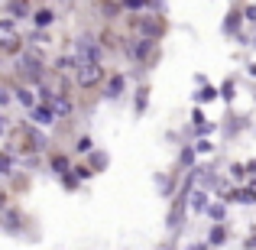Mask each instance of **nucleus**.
Wrapping results in <instances>:
<instances>
[{"label": "nucleus", "mask_w": 256, "mask_h": 250, "mask_svg": "<svg viewBox=\"0 0 256 250\" xmlns=\"http://www.w3.org/2000/svg\"><path fill=\"white\" fill-rule=\"evenodd\" d=\"M75 82L82 88H98L100 82H104V65H100V62H78Z\"/></svg>", "instance_id": "nucleus-1"}, {"label": "nucleus", "mask_w": 256, "mask_h": 250, "mask_svg": "<svg viewBox=\"0 0 256 250\" xmlns=\"http://www.w3.org/2000/svg\"><path fill=\"white\" fill-rule=\"evenodd\" d=\"M100 56H104L100 43H94L91 36H82V39H78V49H75V59H78V62H100Z\"/></svg>", "instance_id": "nucleus-2"}, {"label": "nucleus", "mask_w": 256, "mask_h": 250, "mask_svg": "<svg viewBox=\"0 0 256 250\" xmlns=\"http://www.w3.org/2000/svg\"><path fill=\"white\" fill-rule=\"evenodd\" d=\"M156 39H143V36H140V39H133V46H130V59H133V62H146V59H152V56H156Z\"/></svg>", "instance_id": "nucleus-3"}, {"label": "nucleus", "mask_w": 256, "mask_h": 250, "mask_svg": "<svg viewBox=\"0 0 256 250\" xmlns=\"http://www.w3.org/2000/svg\"><path fill=\"white\" fill-rule=\"evenodd\" d=\"M20 69H23V75H30V82L39 85V78H42V62H39V52L30 49V56L20 59Z\"/></svg>", "instance_id": "nucleus-4"}, {"label": "nucleus", "mask_w": 256, "mask_h": 250, "mask_svg": "<svg viewBox=\"0 0 256 250\" xmlns=\"http://www.w3.org/2000/svg\"><path fill=\"white\" fill-rule=\"evenodd\" d=\"M49 107H52V114H56V117H72V114H75V104H72L65 94H52Z\"/></svg>", "instance_id": "nucleus-5"}, {"label": "nucleus", "mask_w": 256, "mask_h": 250, "mask_svg": "<svg viewBox=\"0 0 256 250\" xmlns=\"http://www.w3.org/2000/svg\"><path fill=\"white\" fill-rule=\"evenodd\" d=\"M0 224H4V231H10V234H16L20 227H23V214L16 211V208H6L4 214H0Z\"/></svg>", "instance_id": "nucleus-6"}, {"label": "nucleus", "mask_w": 256, "mask_h": 250, "mask_svg": "<svg viewBox=\"0 0 256 250\" xmlns=\"http://www.w3.org/2000/svg\"><path fill=\"white\" fill-rule=\"evenodd\" d=\"M36 94H39V91H32V88H13V98H16L20 104L26 107V111H36V107H39Z\"/></svg>", "instance_id": "nucleus-7"}, {"label": "nucleus", "mask_w": 256, "mask_h": 250, "mask_svg": "<svg viewBox=\"0 0 256 250\" xmlns=\"http://www.w3.org/2000/svg\"><path fill=\"white\" fill-rule=\"evenodd\" d=\"M136 30H140V36H143V39H156V36H162V23H159V20H140Z\"/></svg>", "instance_id": "nucleus-8"}, {"label": "nucleus", "mask_w": 256, "mask_h": 250, "mask_svg": "<svg viewBox=\"0 0 256 250\" xmlns=\"http://www.w3.org/2000/svg\"><path fill=\"white\" fill-rule=\"evenodd\" d=\"M30 117L36 120V124H46V127H56V120H58L56 114H52V107H49V104H39L36 111H30Z\"/></svg>", "instance_id": "nucleus-9"}, {"label": "nucleus", "mask_w": 256, "mask_h": 250, "mask_svg": "<svg viewBox=\"0 0 256 250\" xmlns=\"http://www.w3.org/2000/svg\"><path fill=\"white\" fill-rule=\"evenodd\" d=\"M20 49H23V39H20V36H6V39H0V52H6V56H16Z\"/></svg>", "instance_id": "nucleus-10"}, {"label": "nucleus", "mask_w": 256, "mask_h": 250, "mask_svg": "<svg viewBox=\"0 0 256 250\" xmlns=\"http://www.w3.org/2000/svg\"><path fill=\"white\" fill-rule=\"evenodd\" d=\"M120 94H124V75H110L107 78V98H120Z\"/></svg>", "instance_id": "nucleus-11"}, {"label": "nucleus", "mask_w": 256, "mask_h": 250, "mask_svg": "<svg viewBox=\"0 0 256 250\" xmlns=\"http://www.w3.org/2000/svg\"><path fill=\"white\" fill-rule=\"evenodd\" d=\"M218 98H220V91H218L214 85H211V88L204 85V88H201L198 94H194V101H198V104H211V101H218Z\"/></svg>", "instance_id": "nucleus-12"}, {"label": "nucleus", "mask_w": 256, "mask_h": 250, "mask_svg": "<svg viewBox=\"0 0 256 250\" xmlns=\"http://www.w3.org/2000/svg\"><path fill=\"white\" fill-rule=\"evenodd\" d=\"M32 23H36L39 30H46V26H52V23H56V13H52V10H46V7H42V10H36Z\"/></svg>", "instance_id": "nucleus-13"}, {"label": "nucleus", "mask_w": 256, "mask_h": 250, "mask_svg": "<svg viewBox=\"0 0 256 250\" xmlns=\"http://www.w3.org/2000/svg\"><path fill=\"white\" fill-rule=\"evenodd\" d=\"M224 240H227L224 224H214V227H211V234H208V247H220Z\"/></svg>", "instance_id": "nucleus-14"}, {"label": "nucleus", "mask_w": 256, "mask_h": 250, "mask_svg": "<svg viewBox=\"0 0 256 250\" xmlns=\"http://www.w3.org/2000/svg\"><path fill=\"white\" fill-rule=\"evenodd\" d=\"M230 198L234 201H244V205H253V201H256V192H253V188H234Z\"/></svg>", "instance_id": "nucleus-15"}, {"label": "nucleus", "mask_w": 256, "mask_h": 250, "mask_svg": "<svg viewBox=\"0 0 256 250\" xmlns=\"http://www.w3.org/2000/svg\"><path fill=\"white\" fill-rule=\"evenodd\" d=\"M150 85H140V91H136V114H143L146 111V104H150Z\"/></svg>", "instance_id": "nucleus-16"}, {"label": "nucleus", "mask_w": 256, "mask_h": 250, "mask_svg": "<svg viewBox=\"0 0 256 250\" xmlns=\"http://www.w3.org/2000/svg\"><path fill=\"white\" fill-rule=\"evenodd\" d=\"M194 156H198V153H194V146H185V150H182V156H178V166L192 169L194 166Z\"/></svg>", "instance_id": "nucleus-17"}, {"label": "nucleus", "mask_w": 256, "mask_h": 250, "mask_svg": "<svg viewBox=\"0 0 256 250\" xmlns=\"http://www.w3.org/2000/svg\"><path fill=\"white\" fill-rule=\"evenodd\" d=\"M52 169H56V172H62V175H68L72 169H68V156H62V153H58V156H52Z\"/></svg>", "instance_id": "nucleus-18"}, {"label": "nucleus", "mask_w": 256, "mask_h": 250, "mask_svg": "<svg viewBox=\"0 0 256 250\" xmlns=\"http://www.w3.org/2000/svg\"><path fill=\"white\" fill-rule=\"evenodd\" d=\"M192 211H208V195H204V192H194V198H192Z\"/></svg>", "instance_id": "nucleus-19"}, {"label": "nucleus", "mask_w": 256, "mask_h": 250, "mask_svg": "<svg viewBox=\"0 0 256 250\" xmlns=\"http://www.w3.org/2000/svg\"><path fill=\"white\" fill-rule=\"evenodd\" d=\"M13 172V156L10 153H0V175H10Z\"/></svg>", "instance_id": "nucleus-20"}, {"label": "nucleus", "mask_w": 256, "mask_h": 250, "mask_svg": "<svg viewBox=\"0 0 256 250\" xmlns=\"http://www.w3.org/2000/svg\"><path fill=\"white\" fill-rule=\"evenodd\" d=\"M194 153H198V156H208V153H214V143L211 140H198V143H194Z\"/></svg>", "instance_id": "nucleus-21"}, {"label": "nucleus", "mask_w": 256, "mask_h": 250, "mask_svg": "<svg viewBox=\"0 0 256 250\" xmlns=\"http://www.w3.org/2000/svg\"><path fill=\"white\" fill-rule=\"evenodd\" d=\"M208 214H211V218H214V221L220 224V221L227 218V208H224V205H211V208H208Z\"/></svg>", "instance_id": "nucleus-22"}, {"label": "nucleus", "mask_w": 256, "mask_h": 250, "mask_svg": "<svg viewBox=\"0 0 256 250\" xmlns=\"http://www.w3.org/2000/svg\"><path fill=\"white\" fill-rule=\"evenodd\" d=\"M104 166H107V156H104L100 150H94V156H91V169L98 172V169H104Z\"/></svg>", "instance_id": "nucleus-23"}, {"label": "nucleus", "mask_w": 256, "mask_h": 250, "mask_svg": "<svg viewBox=\"0 0 256 250\" xmlns=\"http://www.w3.org/2000/svg\"><path fill=\"white\" fill-rule=\"evenodd\" d=\"M91 172H94V169H88V166H75V169H72V175H75V179H78V182H84V179H91Z\"/></svg>", "instance_id": "nucleus-24"}, {"label": "nucleus", "mask_w": 256, "mask_h": 250, "mask_svg": "<svg viewBox=\"0 0 256 250\" xmlns=\"http://www.w3.org/2000/svg\"><path fill=\"white\" fill-rule=\"evenodd\" d=\"M6 13H10V17H26V13H30V7H23V4H10V7H6Z\"/></svg>", "instance_id": "nucleus-25"}, {"label": "nucleus", "mask_w": 256, "mask_h": 250, "mask_svg": "<svg viewBox=\"0 0 256 250\" xmlns=\"http://www.w3.org/2000/svg\"><path fill=\"white\" fill-rule=\"evenodd\" d=\"M234 98V82H224V88H220V101H230Z\"/></svg>", "instance_id": "nucleus-26"}, {"label": "nucleus", "mask_w": 256, "mask_h": 250, "mask_svg": "<svg viewBox=\"0 0 256 250\" xmlns=\"http://www.w3.org/2000/svg\"><path fill=\"white\" fill-rule=\"evenodd\" d=\"M10 98H13V91L0 85V107H6V104H10Z\"/></svg>", "instance_id": "nucleus-27"}, {"label": "nucleus", "mask_w": 256, "mask_h": 250, "mask_svg": "<svg viewBox=\"0 0 256 250\" xmlns=\"http://www.w3.org/2000/svg\"><path fill=\"white\" fill-rule=\"evenodd\" d=\"M0 33H4V36H13V20H0Z\"/></svg>", "instance_id": "nucleus-28"}, {"label": "nucleus", "mask_w": 256, "mask_h": 250, "mask_svg": "<svg viewBox=\"0 0 256 250\" xmlns=\"http://www.w3.org/2000/svg\"><path fill=\"white\" fill-rule=\"evenodd\" d=\"M84 150H91V137H82V140H78V153H84Z\"/></svg>", "instance_id": "nucleus-29"}, {"label": "nucleus", "mask_w": 256, "mask_h": 250, "mask_svg": "<svg viewBox=\"0 0 256 250\" xmlns=\"http://www.w3.org/2000/svg\"><path fill=\"white\" fill-rule=\"evenodd\" d=\"M244 17L250 20V23H256V7H244Z\"/></svg>", "instance_id": "nucleus-30"}, {"label": "nucleus", "mask_w": 256, "mask_h": 250, "mask_svg": "<svg viewBox=\"0 0 256 250\" xmlns=\"http://www.w3.org/2000/svg\"><path fill=\"white\" fill-rule=\"evenodd\" d=\"M208 133H214V124H204V127H198V137H208Z\"/></svg>", "instance_id": "nucleus-31"}, {"label": "nucleus", "mask_w": 256, "mask_h": 250, "mask_svg": "<svg viewBox=\"0 0 256 250\" xmlns=\"http://www.w3.org/2000/svg\"><path fill=\"white\" fill-rule=\"evenodd\" d=\"M4 133H6V117L0 114V137H4Z\"/></svg>", "instance_id": "nucleus-32"}, {"label": "nucleus", "mask_w": 256, "mask_h": 250, "mask_svg": "<svg viewBox=\"0 0 256 250\" xmlns=\"http://www.w3.org/2000/svg\"><path fill=\"white\" fill-rule=\"evenodd\" d=\"M188 250H208V244H192Z\"/></svg>", "instance_id": "nucleus-33"}, {"label": "nucleus", "mask_w": 256, "mask_h": 250, "mask_svg": "<svg viewBox=\"0 0 256 250\" xmlns=\"http://www.w3.org/2000/svg\"><path fill=\"white\" fill-rule=\"evenodd\" d=\"M0 208H4V211H6V195H0Z\"/></svg>", "instance_id": "nucleus-34"}, {"label": "nucleus", "mask_w": 256, "mask_h": 250, "mask_svg": "<svg viewBox=\"0 0 256 250\" xmlns=\"http://www.w3.org/2000/svg\"><path fill=\"white\" fill-rule=\"evenodd\" d=\"M246 172H256V159H253V163H250V166H246Z\"/></svg>", "instance_id": "nucleus-35"}, {"label": "nucleus", "mask_w": 256, "mask_h": 250, "mask_svg": "<svg viewBox=\"0 0 256 250\" xmlns=\"http://www.w3.org/2000/svg\"><path fill=\"white\" fill-rule=\"evenodd\" d=\"M250 75H253V78H256V62H253V65H250Z\"/></svg>", "instance_id": "nucleus-36"}]
</instances>
